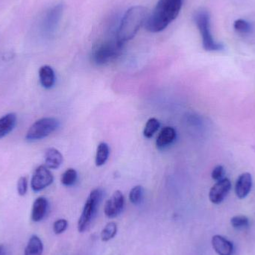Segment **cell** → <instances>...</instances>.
Returning <instances> with one entry per match:
<instances>
[{
  "label": "cell",
  "mask_w": 255,
  "mask_h": 255,
  "mask_svg": "<svg viewBox=\"0 0 255 255\" xmlns=\"http://www.w3.org/2000/svg\"><path fill=\"white\" fill-rule=\"evenodd\" d=\"M223 175H224V168L221 165H218L214 167L211 173L213 179L217 181L223 179Z\"/></svg>",
  "instance_id": "83f0119b"
},
{
  "label": "cell",
  "mask_w": 255,
  "mask_h": 255,
  "mask_svg": "<svg viewBox=\"0 0 255 255\" xmlns=\"http://www.w3.org/2000/svg\"><path fill=\"white\" fill-rule=\"evenodd\" d=\"M109 154H110V148L107 143L101 142L99 144L97 154H96V165L97 166L104 165L109 159Z\"/></svg>",
  "instance_id": "d6986e66"
},
{
  "label": "cell",
  "mask_w": 255,
  "mask_h": 255,
  "mask_svg": "<svg viewBox=\"0 0 255 255\" xmlns=\"http://www.w3.org/2000/svg\"><path fill=\"white\" fill-rule=\"evenodd\" d=\"M68 223L64 219L56 220L53 224V232L55 235H61L67 230Z\"/></svg>",
  "instance_id": "484cf974"
},
{
  "label": "cell",
  "mask_w": 255,
  "mask_h": 255,
  "mask_svg": "<svg viewBox=\"0 0 255 255\" xmlns=\"http://www.w3.org/2000/svg\"><path fill=\"white\" fill-rule=\"evenodd\" d=\"M212 246L219 255H233L235 252L233 244L220 235L213 237Z\"/></svg>",
  "instance_id": "7c38bea8"
},
{
  "label": "cell",
  "mask_w": 255,
  "mask_h": 255,
  "mask_svg": "<svg viewBox=\"0 0 255 255\" xmlns=\"http://www.w3.org/2000/svg\"><path fill=\"white\" fill-rule=\"evenodd\" d=\"M234 28H235V31H238V32L247 34V33L250 32V30H251V25L247 21L239 19L235 21V23H234Z\"/></svg>",
  "instance_id": "d4e9b609"
},
{
  "label": "cell",
  "mask_w": 255,
  "mask_h": 255,
  "mask_svg": "<svg viewBox=\"0 0 255 255\" xmlns=\"http://www.w3.org/2000/svg\"><path fill=\"white\" fill-rule=\"evenodd\" d=\"M78 174L76 169L73 168L67 169L61 176V183L66 187L73 186L77 181Z\"/></svg>",
  "instance_id": "ffe728a7"
},
{
  "label": "cell",
  "mask_w": 255,
  "mask_h": 255,
  "mask_svg": "<svg viewBox=\"0 0 255 255\" xmlns=\"http://www.w3.org/2000/svg\"><path fill=\"white\" fill-rule=\"evenodd\" d=\"M45 166L49 169H56L63 163V155L58 149L49 148L45 152Z\"/></svg>",
  "instance_id": "9a60e30c"
},
{
  "label": "cell",
  "mask_w": 255,
  "mask_h": 255,
  "mask_svg": "<svg viewBox=\"0 0 255 255\" xmlns=\"http://www.w3.org/2000/svg\"><path fill=\"white\" fill-rule=\"evenodd\" d=\"M124 205L125 199L124 194L120 190H117L106 202L104 208L105 214L109 218H115L121 214Z\"/></svg>",
  "instance_id": "9c48e42d"
},
{
  "label": "cell",
  "mask_w": 255,
  "mask_h": 255,
  "mask_svg": "<svg viewBox=\"0 0 255 255\" xmlns=\"http://www.w3.org/2000/svg\"><path fill=\"white\" fill-rule=\"evenodd\" d=\"M58 127L59 122L55 118H42L34 123L29 128L25 135V139L28 141L43 139L53 133Z\"/></svg>",
  "instance_id": "8992f818"
},
{
  "label": "cell",
  "mask_w": 255,
  "mask_h": 255,
  "mask_svg": "<svg viewBox=\"0 0 255 255\" xmlns=\"http://www.w3.org/2000/svg\"><path fill=\"white\" fill-rule=\"evenodd\" d=\"M43 252V244L41 240L37 235H32L25 247L24 255H42Z\"/></svg>",
  "instance_id": "ac0fdd59"
},
{
  "label": "cell",
  "mask_w": 255,
  "mask_h": 255,
  "mask_svg": "<svg viewBox=\"0 0 255 255\" xmlns=\"http://www.w3.org/2000/svg\"><path fill=\"white\" fill-rule=\"evenodd\" d=\"M183 0H158L145 22V29L150 32L163 31L179 14Z\"/></svg>",
  "instance_id": "6da1fadb"
},
{
  "label": "cell",
  "mask_w": 255,
  "mask_h": 255,
  "mask_svg": "<svg viewBox=\"0 0 255 255\" xmlns=\"http://www.w3.org/2000/svg\"><path fill=\"white\" fill-rule=\"evenodd\" d=\"M54 181L52 175L49 168L46 166H39L34 170L31 181V187L33 191L40 192L52 184Z\"/></svg>",
  "instance_id": "52a82bcc"
},
{
  "label": "cell",
  "mask_w": 255,
  "mask_h": 255,
  "mask_svg": "<svg viewBox=\"0 0 255 255\" xmlns=\"http://www.w3.org/2000/svg\"><path fill=\"white\" fill-rule=\"evenodd\" d=\"M194 20L201 34L202 46L208 52L220 51L223 49V45L214 40L211 31V19L209 13L202 9L198 10L194 15Z\"/></svg>",
  "instance_id": "3957f363"
},
{
  "label": "cell",
  "mask_w": 255,
  "mask_h": 255,
  "mask_svg": "<svg viewBox=\"0 0 255 255\" xmlns=\"http://www.w3.org/2000/svg\"><path fill=\"white\" fill-rule=\"evenodd\" d=\"M16 124V116L14 114L10 113L4 115L0 118V139L8 134Z\"/></svg>",
  "instance_id": "e0dca14e"
},
{
  "label": "cell",
  "mask_w": 255,
  "mask_h": 255,
  "mask_svg": "<svg viewBox=\"0 0 255 255\" xmlns=\"http://www.w3.org/2000/svg\"><path fill=\"white\" fill-rule=\"evenodd\" d=\"M48 203L47 199L44 197H39L36 199L33 204L32 210H31V220L34 223H38L41 221L46 213H47Z\"/></svg>",
  "instance_id": "4fadbf2b"
},
{
  "label": "cell",
  "mask_w": 255,
  "mask_h": 255,
  "mask_svg": "<svg viewBox=\"0 0 255 255\" xmlns=\"http://www.w3.org/2000/svg\"><path fill=\"white\" fill-rule=\"evenodd\" d=\"M39 78L42 86L46 89L52 88L55 85V72L50 66L44 65L40 67L39 70Z\"/></svg>",
  "instance_id": "2e32d148"
},
{
  "label": "cell",
  "mask_w": 255,
  "mask_h": 255,
  "mask_svg": "<svg viewBox=\"0 0 255 255\" xmlns=\"http://www.w3.org/2000/svg\"><path fill=\"white\" fill-rule=\"evenodd\" d=\"M231 224L237 230H245L250 226V220L246 216H235L231 220Z\"/></svg>",
  "instance_id": "603a6c76"
},
{
  "label": "cell",
  "mask_w": 255,
  "mask_h": 255,
  "mask_svg": "<svg viewBox=\"0 0 255 255\" xmlns=\"http://www.w3.org/2000/svg\"><path fill=\"white\" fill-rule=\"evenodd\" d=\"M253 187V177L249 172L240 175L235 184V193L239 199H245Z\"/></svg>",
  "instance_id": "8fae6325"
},
{
  "label": "cell",
  "mask_w": 255,
  "mask_h": 255,
  "mask_svg": "<svg viewBox=\"0 0 255 255\" xmlns=\"http://www.w3.org/2000/svg\"><path fill=\"white\" fill-rule=\"evenodd\" d=\"M117 232H118V226H117L116 223H114V222L108 223L103 229V232H102V241H104V242L111 241L116 236Z\"/></svg>",
  "instance_id": "44dd1931"
},
{
  "label": "cell",
  "mask_w": 255,
  "mask_h": 255,
  "mask_svg": "<svg viewBox=\"0 0 255 255\" xmlns=\"http://www.w3.org/2000/svg\"><path fill=\"white\" fill-rule=\"evenodd\" d=\"M63 10H64V4L62 3L55 4L48 10L43 22L44 32L47 33V34H52V33L55 32L58 23L61 20Z\"/></svg>",
  "instance_id": "ba28073f"
},
{
  "label": "cell",
  "mask_w": 255,
  "mask_h": 255,
  "mask_svg": "<svg viewBox=\"0 0 255 255\" xmlns=\"http://www.w3.org/2000/svg\"><path fill=\"white\" fill-rule=\"evenodd\" d=\"M0 255H5V248L2 244H0Z\"/></svg>",
  "instance_id": "f1b7e54d"
},
{
  "label": "cell",
  "mask_w": 255,
  "mask_h": 255,
  "mask_svg": "<svg viewBox=\"0 0 255 255\" xmlns=\"http://www.w3.org/2000/svg\"><path fill=\"white\" fill-rule=\"evenodd\" d=\"M231 189H232V182L229 178H223L217 181L210 190V201L215 205L222 203L229 194Z\"/></svg>",
  "instance_id": "30bf717a"
},
{
  "label": "cell",
  "mask_w": 255,
  "mask_h": 255,
  "mask_svg": "<svg viewBox=\"0 0 255 255\" xmlns=\"http://www.w3.org/2000/svg\"><path fill=\"white\" fill-rule=\"evenodd\" d=\"M123 47L117 40L103 42L94 48L91 58L97 65H103L115 59L121 53Z\"/></svg>",
  "instance_id": "5b68a950"
},
{
  "label": "cell",
  "mask_w": 255,
  "mask_h": 255,
  "mask_svg": "<svg viewBox=\"0 0 255 255\" xmlns=\"http://www.w3.org/2000/svg\"><path fill=\"white\" fill-rule=\"evenodd\" d=\"M148 12L143 6H133L127 10L121 19L117 31L116 40L124 46L132 40L142 25H145Z\"/></svg>",
  "instance_id": "7a4b0ae2"
},
{
  "label": "cell",
  "mask_w": 255,
  "mask_h": 255,
  "mask_svg": "<svg viewBox=\"0 0 255 255\" xmlns=\"http://www.w3.org/2000/svg\"><path fill=\"white\" fill-rule=\"evenodd\" d=\"M27 190H28V179L26 177H20L17 182L18 194L20 196H24L26 194Z\"/></svg>",
  "instance_id": "4316f807"
},
{
  "label": "cell",
  "mask_w": 255,
  "mask_h": 255,
  "mask_svg": "<svg viewBox=\"0 0 255 255\" xmlns=\"http://www.w3.org/2000/svg\"><path fill=\"white\" fill-rule=\"evenodd\" d=\"M159 128H160V123L155 118H150L147 121L145 124V128L143 130V135L145 137L151 138L152 137L153 135L157 131Z\"/></svg>",
  "instance_id": "7402d4cb"
},
{
  "label": "cell",
  "mask_w": 255,
  "mask_h": 255,
  "mask_svg": "<svg viewBox=\"0 0 255 255\" xmlns=\"http://www.w3.org/2000/svg\"><path fill=\"white\" fill-rule=\"evenodd\" d=\"M103 196V191L100 188L95 189L90 193L78 223V230L79 232H85L91 226L98 211Z\"/></svg>",
  "instance_id": "277c9868"
},
{
  "label": "cell",
  "mask_w": 255,
  "mask_h": 255,
  "mask_svg": "<svg viewBox=\"0 0 255 255\" xmlns=\"http://www.w3.org/2000/svg\"><path fill=\"white\" fill-rule=\"evenodd\" d=\"M144 190L142 186H136L130 190L129 200L133 205H139L143 199Z\"/></svg>",
  "instance_id": "cb8c5ba5"
},
{
  "label": "cell",
  "mask_w": 255,
  "mask_h": 255,
  "mask_svg": "<svg viewBox=\"0 0 255 255\" xmlns=\"http://www.w3.org/2000/svg\"><path fill=\"white\" fill-rule=\"evenodd\" d=\"M176 138V130L172 127H166L163 128L157 139H156V145L158 148H164L168 145H171Z\"/></svg>",
  "instance_id": "5bb4252c"
}]
</instances>
